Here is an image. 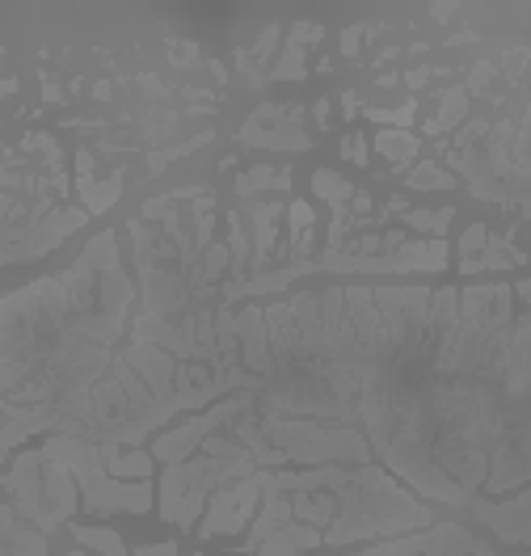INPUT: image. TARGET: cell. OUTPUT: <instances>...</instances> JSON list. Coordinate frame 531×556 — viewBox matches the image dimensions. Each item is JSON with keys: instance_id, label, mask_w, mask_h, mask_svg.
I'll return each instance as SVG.
<instances>
[{"instance_id": "1", "label": "cell", "mask_w": 531, "mask_h": 556, "mask_svg": "<svg viewBox=\"0 0 531 556\" xmlns=\"http://www.w3.org/2000/svg\"><path fill=\"white\" fill-rule=\"evenodd\" d=\"M249 472H257V459L241 443L212 439L199 459L169 464V472L161 477V519L177 522V527H194L212 485L232 481V477H249Z\"/></svg>"}, {"instance_id": "2", "label": "cell", "mask_w": 531, "mask_h": 556, "mask_svg": "<svg viewBox=\"0 0 531 556\" xmlns=\"http://www.w3.org/2000/svg\"><path fill=\"white\" fill-rule=\"evenodd\" d=\"M38 459L64 464L76 477V485L85 493V506L93 515H148L152 510V485L148 481H114L102 468V447L98 443L64 434V439H51L47 447H38Z\"/></svg>"}, {"instance_id": "3", "label": "cell", "mask_w": 531, "mask_h": 556, "mask_svg": "<svg viewBox=\"0 0 531 556\" xmlns=\"http://www.w3.org/2000/svg\"><path fill=\"white\" fill-rule=\"evenodd\" d=\"M0 489L13 493L17 510L30 522H38L42 531L60 527L64 519H72L76 510V489H72V472L64 464H47L38 459V452H22L13 472L0 477Z\"/></svg>"}, {"instance_id": "4", "label": "cell", "mask_w": 531, "mask_h": 556, "mask_svg": "<svg viewBox=\"0 0 531 556\" xmlns=\"http://www.w3.org/2000/svg\"><path fill=\"white\" fill-rule=\"evenodd\" d=\"M253 430L283 459H304V464H320V459L363 464V459H371L367 439L354 426H317V421H295V417H262V421H253Z\"/></svg>"}, {"instance_id": "5", "label": "cell", "mask_w": 531, "mask_h": 556, "mask_svg": "<svg viewBox=\"0 0 531 556\" xmlns=\"http://www.w3.org/2000/svg\"><path fill=\"white\" fill-rule=\"evenodd\" d=\"M253 392H241V396H232V401H224V405H215L212 414L203 417H190L186 426H177L169 434H161L156 443H152V459H165V464H186V455L194 452V443H203L207 439V430L219 426V421H232L237 414H245L253 409Z\"/></svg>"}, {"instance_id": "6", "label": "cell", "mask_w": 531, "mask_h": 556, "mask_svg": "<svg viewBox=\"0 0 531 556\" xmlns=\"http://www.w3.org/2000/svg\"><path fill=\"white\" fill-rule=\"evenodd\" d=\"M262 497V481H257V472H249L241 477L237 485H224L219 493L212 497V510H207V519H203V535H228V531H237V527H245L249 510H253V502Z\"/></svg>"}, {"instance_id": "7", "label": "cell", "mask_w": 531, "mask_h": 556, "mask_svg": "<svg viewBox=\"0 0 531 556\" xmlns=\"http://www.w3.org/2000/svg\"><path fill=\"white\" fill-rule=\"evenodd\" d=\"M358 556H494L485 544L468 540L460 527H434L430 535L418 540H405V544H384V548H371V553Z\"/></svg>"}, {"instance_id": "8", "label": "cell", "mask_w": 531, "mask_h": 556, "mask_svg": "<svg viewBox=\"0 0 531 556\" xmlns=\"http://www.w3.org/2000/svg\"><path fill=\"white\" fill-rule=\"evenodd\" d=\"M472 510H477V519L494 522V531H502L506 540H515V544L528 540V497H515L510 506H485V502H477Z\"/></svg>"}, {"instance_id": "9", "label": "cell", "mask_w": 531, "mask_h": 556, "mask_svg": "<svg viewBox=\"0 0 531 556\" xmlns=\"http://www.w3.org/2000/svg\"><path fill=\"white\" fill-rule=\"evenodd\" d=\"M320 544V531H313V527H295V522H283L275 535H266L253 553L262 556H291L300 553V548H317Z\"/></svg>"}, {"instance_id": "10", "label": "cell", "mask_w": 531, "mask_h": 556, "mask_svg": "<svg viewBox=\"0 0 531 556\" xmlns=\"http://www.w3.org/2000/svg\"><path fill=\"white\" fill-rule=\"evenodd\" d=\"M76 531V540L80 544H89V548H98L102 556H127V548H123V540L110 531V527H72Z\"/></svg>"}, {"instance_id": "11", "label": "cell", "mask_w": 531, "mask_h": 556, "mask_svg": "<svg viewBox=\"0 0 531 556\" xmlns=\"http://www.w3.org/2000/svg\"><path fill=\"white\" fill-rule=\"evenodd\" d=\"M409 186H443V190H452V177H447V174H439L434 165H422L418 174L409 177Z\"/></svg>"}, {"instance_id": "12", "label": "cell", "mask_w": 531, "mask_h": 556, "mask_svg": "<svg viewBox=\"0 0 531 556\" xmlns=\"http://www.w3.org/2000/svg\"><path fill=\"white\" fill-rule=\"evenodd\" d=\"M380 148L392 152V161H405V156L414 152V143H409L405 136H380Z\"/></svg>"}, {"instance_id": "13", "label": "cell", "mask_w": 531, "mask_h": 556, "mask_svg": "<svg viewBox=\"0 0 531 556\" xmlns=\"http://www.w3.org/2000/svg\"><path fill=\"white\" fill-rule=\"evenodd\" d=\"M136 556H177L174 544H161V548H140Z\"/></svg>"}, {"instance_id": "14", "label": "cell", "mask_w": 531, "mask_h": 556, "mask_svg": "<svg viewBox=\"0 0 531 556\" xmlns=\"http://www.w3.org/2000/svg\"><path fill=\"white\" fill-rule=\"evenodd\" d=\"M72 556H85V553H72Z\"/></svg>"}]
</instances>
